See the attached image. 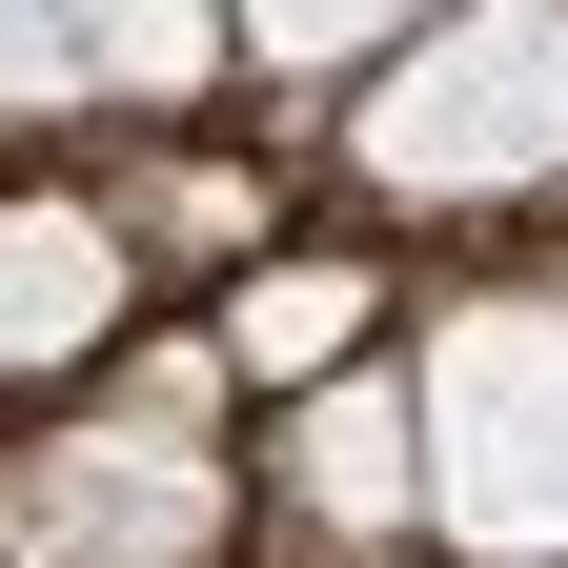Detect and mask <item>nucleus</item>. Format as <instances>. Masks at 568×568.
Here are the masks:
<instances>
[{
	"label": "nucleus",
	"instance_id": "nucleus-5",
	"mask_svg": "<svg viewBox=\"0 0 568 568\" xmlns=\"http://www.w3.org/2000/svg\"><path fill=\"white\" fill-rule=\"evenodd\" d=\"M224 345L264 386H305V366H345V345H366V264H264L244 305H224Z\"/></svg>",
	"mask_w": 568,
	"mask_h": 568
},
{
	"label": "nucleus",
	"instance_id": "nucleus-3",
	"mask_svg": "<svg viewBox=\"0 0 568 568\" xmlns=\"http://www.w3.org/2000/svg\"><path fill=\"white\" fill-rule=\"evenodd\" d=\"M102 325H122V224L102 203H0V386L82 366Z\"/></svg>",
	"mask_w": 568,
	"mask_h": 568
},
{
	"label": "nucleus",
	"instance_id": "nucleus-8",
	"mask_svg": "<svg viewBox=\"0 0 568 568\" xmlns=\"http://www.w3.org/2000/svg\"><path fill=\"white\" fill-rule=\"evenodd\" d=\"M345 21H386V0H264V41H345Z\"/></svg>",
	"mask_w": 568,
	"mask_h": 568
},
{
	"label": "nucleus",
	"instance_id": "nucleus-6",
	"mask_svg": "<svg viewBox=\"0 0 568 568\" xmlns=\"http://www.w3.org/2000/svg\"><path fill=\"white\" fill-rule=\"evenodd\" d=\"M61 21H82V61H102V82H142V102L203 82V0H61Z\"/></svg>",
	"mask_w": 568,
	"mask_h": 568
},
{
	"label": "nucleus",
	"instance_id": "nucleus-2",
	"mask_svg": "<svg viewBox=\"0 0 568 568\" xmlns=\"http://www.w3.org/2000/svg\"><path fill=\"white\" fill-rule=\"evenodd\" d=\"M0 528H41V568H203V548H224V467L183 447V406L61 426V447H21Z\"/></svg>",
	"mask_w": 568,
	"mask_h": 568
},
{
	"label": "nucleus",
	"instance_id": "nucleus-7",
	"mask_svg": "<svg viewBox=\"0 0 568 568\" xmlns=\"http://www.w3.org/2000/svg\"><path fill=\"white\" fill-rule=\"evenodd\" d=\"M82 82V21H61V0H0V102H61Z\"/></svg>",
	"mask_w": 568,
	"mask_h": 568
},
{
	"label": "nucleus",
	"instance_id": "nucleus-1",
	"mask_svg": "<svg viewBox=\"0 0 568 568\" xmlns=\"http://www.w3.org/2000/svg\"><path fill=\"white\" fill-rule=\"evenodd\" d=\"M366 183H406V203L568 183V0H467V21L366 102Z\"/></svg>",
	"mask_w": 568,
	"mask_h": 568
},
{
	"label": "nucleus",
	"instance_id": "nucleus-4",
	"mask_svg": "<svg viewBox=\"0 0 568 568\" xmlns=\"http://www.w3.org/2000/svg\"><path fill=\"white\" fill-rule=\"evenodd\" d=\"M284 487H305L325 528H406V508H426V467H406L386 386H325V406H305V447H284Z\"/></svg>",
	"mask_w": 568,
	"mask_h": 568
}]
</instances>
